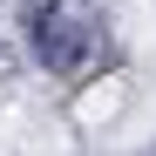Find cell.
Wrapping results in <instances>:
<instances>
[{"label": "cell", "mask_w": 156, "mask_h": 156, "mask_svg": "<svg viewBox=\"0 0 156 156\" xmlns=\"http://www.w3.org/2000/svg\"><path fill=\"white\" fill-rule=\"evenodd\" d=\"M122 102H129V82L122 75H102V82H88L82 95H75V122L82 129H109L122 115Z\"/></svg>", "instance_id": "6da1fadb"}]
</instances>
